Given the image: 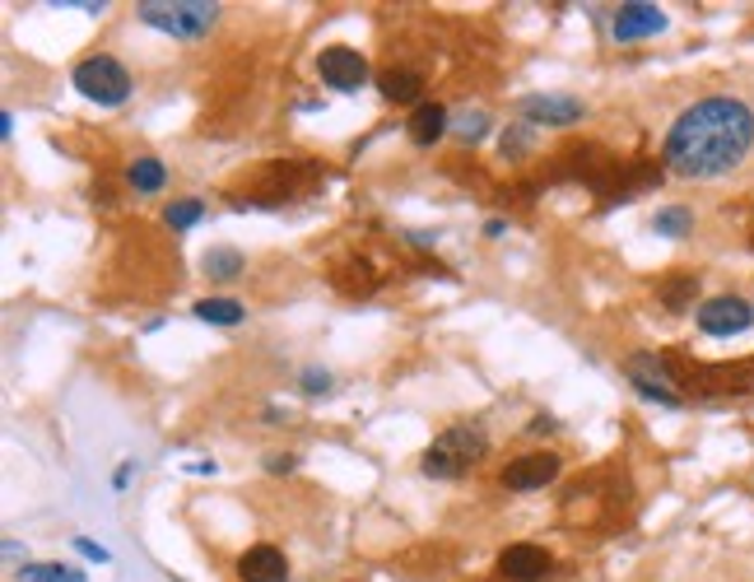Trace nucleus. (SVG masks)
Instances as JSON below:
<instances>
[{
  "label": "nucleus",
  "instance_id": "f257e3e1",
  "mask_svg": "<svg viewBox=\"0 0 754 582\" xmlns=\"http://www.w3.org/2000/svg\"><path fill=\"white\" fill-rule=\"evenodd\" d=\"M750 150H754V108L745 98L708 94L671 121L661 145V168L685 182H713L741 168Z\"/></svg>",
  "mask_w": 754,
  "mask_h": 582
},
{
  "label": "nucleus",
  "instance_id": "f03ea898",
  "mask_svg": "<svg viewBox=\"0 0 754 582\" xmlns=\"http://www.w3.org/2000/svg\"><path fill=\"white\" fill-rule=\"evenodd\" d=\"M484 456H489V433H484V425H476V419H466V425H452L433 438V448L424 452L419 471H424L429 480H457V475L476 471Z\"/></svg>",
  "mask_w": 754,
  "mask_h": 582
},
{
  "label": "nucleus",
  "instance_id": "7ed1b4c3",
  "mask_svg": "<svg viewBox=\"0 0 754 582\" xmlns=\"http://www.w3.org/2000/svg\"><path fill=\"white\" fill-rule=\"evenodd\" d=\"M135 14H140V24L159 28L178 43H201L205 33L219 24L215 0H140Z\"/></svg>",
  "mask_w": 754,
  "mask_h": 582
},
{
  "label": "nucleus",
  "instance_id": "20e7f679",
  "mask_svg": "<svg viewBox=\"0 0 754 582\" xmlns=\"http://www.w3.org/2000/svg\"><path fill=\"white\" fill-rule=\"evenodd\" d=\"M70 84H75L80 98L98 103V108H121V103L131 98V70L121 66L117 57H108V51H94V57H84L75 70H70Z\"/></svg>",
  "mask_w": 754,
  "mask_h": 582
},
{
  "label": "nucleus",
  "instance_id": "39448f33",
  "mask_svg": "<svg viewBox=\"0 0 754 582\" xmlns=\"http://www.w3.org/2000/svg\"><path fill=\"white\" fill-rule=\"evenodd\" d=\"M694 322H698L704 336L731 341V336H745V331L754 326V308H750V298H741V294H717V298H708V304H698Z\"/></svg>",
  "mask_w": 754,
  "mask_h": 582
},
{
  "label": "nucleus",
  "instance_id": "423d86ee",
  "mask_svg": "<svg viewBox=\"0 0 754 582\" xmlns=\"http://www.w3.org/2000/svg\"><path fill=\"white\" fill-rule=\"evenodd\" d=\"M318 80L326 84L331 94H359L363 84L373 80V70H368L363 51L336 43V47H322L318 51Z\"/></svg>",
  "mask_w": 754,
  "mask_h": 582
},
{
  "label": "nucleus",
  "instance_id": "0eeeda50",
  "mask_svg": "<svg viewBox=\"0 0 754 582\" xmlns=\"http://www.w3.org/2000/svg\"><path fill=\"white\" fill-rule=\"evenodd\" d=\"M517 117L526 127H577L587 117V103L573 94H526L517 98Z\"/></svg>",
  "mask_w": 754,
  "mask_h": 582
},
{
  "label": "nucleus",
  "instance_id": "6e6552de",
  "mask_svg": "<svg viewBox=\"0 0 754 582\" xmlns=\"http://www.w3.org/2000/svg\"><path fill=\"white\" fill-rule=\"evenodd\" d=\"M559 471H564V456L559 452H522V456H513V462L503 466V485L507 489H517V494H531V489H546V485H554L559 480Z\"/></svg>",
  "mask_w": 754,
  "mask_h": 582
},
{
  "label": "nucleus",
  "instance_id": "1a4fd4ad",
  "mask_svg": "<svg viewBox=\"0 0 754 582\" xmlns=\"http://www.w3.org/2000/svg\"><path fill=\"white\" fill-rule=\"evenodd\" d=\"M624 378H629V387H634L643 401H657V405H666V411H675V405H680V392L671 387V373H666V364L657 355H629L624 359Z\"/></svg>",
  "mask_w": 754,
  "mask_h": 582
},
{
  "label": "nucleus",
  "instance_id": "9d476101",
  "mask_svg": "<svg viewBox=\"0 0 754 582\" xmlns=\"http://www.w3.org/2000/svg\"><path fill=\"white\" fill-rule=\"evenodd\" d=\"M666 10L661 5H647V0H634V5H620L610 14V38L615 43H638V38H657L666 33Z\"/></svg>",
  "mask_w": 754,
  "mask_h": 582
},
{
  "label": "nucleus",
  "instance_id": "9b49d317",
  "mask_svg": "<svg viewBox=\"0 0 754 582\" xmlns=\"http://www.w3.org/2000/svg\"><path fill=\"white\" fill-rule=\"evenodd\" d=\"M550 569H554V559H550L546 545L517 541V545H503L499 550V573L513 578V582H546Z\"/></svg>",
  "mask_w": 754,
  "mask_h": 582
},
{
  "label": "nucleus",
  "instance_id": "f8f14e48",
  "mask_svg": "<svg viewBox=\"0 0 754 582\" xmlns=\"http://www.w3.org/2000/svg\"><path fill=\"white\" fill-rule=\"evenodd\" d=\"M289 559L279 545H252V550L238 555V578L242 582H285Z\"/></svg>",
  "mask_w": 754,
  "mask_h": 582
},
{
  "label": "nucleus",
  "instance_id": "ddd939ff",
  "mask_svg": "<svg viewBox=\"0 0 754 582\" xmlns=\"http://www.w3.org/2000/svg\"><path fill=\"white\" fill-rule=\"evenodd\" d=\"M406 131H410V140L415 145H438L447 131H452V112L443 108V103H419V108L410 112V121H406Z\"/></svg>",
  "mask_w": 754,
  "mask_h": 582
},
{
  "label": "nucleus",
  "instance_id": "4468645a",
  "mask_svg": "<svg viewBox=\"0 0 754 582\" xmlns=\"http://www.w3.org/2000/svg\"><path fill=\"white\" fill-rule=\"evenodd\" d=\"M201 317V322H210V326H242L248 322V308L238 304V298H229V294H210V298H196V308H191Z\"/></svg>",
  "mask_w": 754,
  "mask_h": 582
},
{
  "label": "nucleus",
  "instance_id": "2eb2a0df",
  "mask_svg": "<svg viewBox=\"0 0 754 582\" xmlns=\"http://www.w3.org/2000/svg\"><path fill=\"white\" fill-rule=\"evenodd\" d=\"M378 90H382V98H387V103H400V108H406V103H415V108H419L424 80H419L415 70H382V75H378Z\"/></svg>",
  "mask_w": 754,
  "mask_h": 582
},
{
  "label": "nucleus",
  "instance_id": "dca6fc26",
  "mask_svg": "<svg viewBox=\"0 0 754 582\" xmlns=\"http://www.w3.org/2000/svg\"><path fill=\"white\" fill-rule=\"evenodd\" d=\"M127 182L135 187V197H159V191L168 187V168H164V158H135V164L127 168Z\"/></svg>",
  "mask_w": 754,
  "mask_h": 582
},
{
  "label": "nucleus",
  "instance_id": "f3484780",
  "mask_svg": "<svg viewBox=\"0 0 754 582\" xmlns=\"http://www.w3.org/2000/svg\"><path fill=\"white\" fill-rule=\"evenodd\" d=\"M201 271L215 280V285H229V280H238L242 271H248V261H242L238 247H210V252L201 257Z\"/></svg>",
  "mask_w": 754,
  "mask_h": 582
},
{
  "label": "nucleus",
  "instance_id": "a211bd4d",
  "mask_svg": "<svg viewBox=\"0 0 754 582\" xmlns=\"http://www.w3.org/2000/svg\"><path fill=\"white\" fill-rule=\"evenodd\" d=\"M653 234H661V238H690L694 234V210L690 205H661L653 215Z\"/></svg>",
  "mask_w": 754,
  "mask_h": 582
},
{
  "label": "nucleus",
  "instance_id": "6ab92c4d",
  "mask_svg": "<svg viewBox=\"0 0 754 582\" xmlns=\"http://www.w3.org/2000/svg\"><path fill=\"white\" fill-rule=\"evenodd\" d=\"M14 582H84V573L70 563H20Z\"/></svg>",
  "mask_w": 754,
  "mask_h": 582
},
{
  "label": "nucleus",
  "instance_id": "aec40b11",
  "mask_svg": "<svg viewBox=\"0 0 754 582\" xmlns=\"http://www.w3.org/2000/svg\"><path fill=\"white\" fill-rule=\"evenodd\" d=\"M201 219H205V201H196V197H182V201H172L164 210V224L172 228V234H187V228H196Z\"/></svg>",
  "mask_w": 754,
  "mask_h": 582
},
{
  "label": "nucleus",
  "instance_id": "412c9836",
  "mask_svg": "<svg viewBox=\"0 0 754 582\" xmlns=\"http://www.w3.org/2000/svg\"><path fill=\"white\" fill-rule=\"evenodd\" d=\"M452 135L466 140V145H480L489 135V112L484 108H466V112H452Z\"/></svg>",
  "mask_w": 754,
  "mask_h": 582
},
{
  "label": "nucleus",
  "instance_id": "4be33fe9",
  "mask_svg": "<svg viewBox=\"0 0 754 582\" xmlns=\"http://www.w3.org/2000/svg\"><path fill=\"white\" fill-rule=\"evenodd\" d=\"M298 387H303V392H308V396H331V392H336V378H331V373H326V368H318V364H308V368H303V373H298Z\"/></svg>",
  "mask_w": 754,
  "mask_h": 582
},
{
  "label": "nucleus",
  "instance_id": "5701e85b",
  "mask_svg": "<svg viewBox=\"0 0 754 582\" xmlns=\"http://www.w3.org/2000/svg\"><path fill=\"white\" fill-rule=\"evenodd\" d=\"M694 294H698V280H694V275H685V280H675V285H666V289H661V298H666V308H671V312L685 308Z\"/></svg>",
  "mask_w": 754,
  "mask_h": 582
},
{
  "label": "nucleus",
  "instance_id": "b1692460",
  "mask_svg": "<svg viewBox=\"0 0 754 582\" xmlns=\"http://www.w3.org/2000/svg\"><path fill=\"white\" fill-rule=\"evenodd\" d=\"M531 135H536V127H526V121L507 127V131H503V154H507V158H513V154H526V150H531Z\"/></svg>",
  "mask_w": 754,
  "mask_h": 582
},
{
  "label": "nucleus",
  "instance_id": "393cba45",
  "mask_svg": "<svg viewBox=\"0 0 754 582\" xmlns=\"http://www.w3.org/2000/svg\"><path fill=\"white\" fill-rule=\"evenodd\" d=\"M261 466H266L271 475H294L298 471V456L294 452H266V462H261Z\"/></svg>",
  "mask_w": 754,
  "mask_h": 582
},
{
  "label": "nucleus",
  "instance_id": "a878e982",
  "mask_svg": "<svg viewBox=\"0 0 754 582\" xmlns=\"http://www.w3.org/2000/svg\"><path fill=\"white\" fill-rule=\"evenodd\" d=\"M75 550H80L84 559H94V563H112L108 545H98V541H89V536H75Z\"/></svg>",
  "mask_w": 754,
  "mask_h": 582
},
{
  "label": "nucleus",
  "instance_id": "bb28decb",
  "mask_svg": "<svg viewBox=\"0 0 754 582\" xmlns=\"http://www.w3.org/2000/svg\"><path fill=\"white\" fill-rule=\"evenodd\" d=\"M131 475H135V462H121V466H117V475H112V489L121 494V489L131 485Z\"/></svg>",
  "mask_w": 754,
  "mask_h": 582
},
{
  "label": "nucleus",
  "instance_id": "cd10ccee",
  "mask_svg": "<svg viewBox=\"0 0 754 582\" xmlns=\"http://www.w3.org/2000/svg\"><path fill=\"white\" fill-rule=\"evenodd\" d=\"M554 429H559V425H554L550 415H536V419H531V433H554Z\"/></svg>",
  "mask_w": 754,
  "mask_h": 582
},
{
  "label": "nucleus",
  "instance_id": "c85d7f7f",
  "mask_svg": "<svg viewBox=\"0 0 754 582\" xmlns=\"http://www.w3.org/2000/svg\"><path fill=\"white\" fill-rule=\"evenodd\" d=\"M503 234H507L503 219H484V238H503Z\"/></svg>",
  "mask_w": 754,
  "mask_h": 582
},
{
  "label": "nucleus",
  "instance_id": "c756f323",
  "mask_svg": "<svg viewBox=\"0 0 754 582\" xmlns=\"http://www.w3.org/2000/svg\"><path fill=\"white\" fill-rule=\"evenodd\" d=\"M415 247H429V242H438V234H419V228H410V234H406Z\"/></svg>",
  "mask_w": 754,
  "mask_h": 582
},
{
  "label": "nucleus",
  "instance_id": "7c9ffc66",
  "mask_svg": "<svg viewBox=\"0 0 754 582\" xmlns=\"http://www.w3.org/2000/svg\"><path fill=\"white\" fill-rule=\"evenodd\" d=\"M0 135H5V140L14 135V112H0Z\"/></svg>",
  "mask_w": 754,
  "mask_h": 582
}]
</instances>
